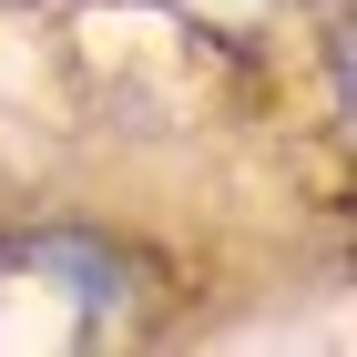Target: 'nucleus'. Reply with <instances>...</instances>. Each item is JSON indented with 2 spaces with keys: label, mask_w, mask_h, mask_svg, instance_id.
<instances>
[]
</instances>
